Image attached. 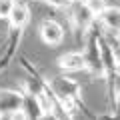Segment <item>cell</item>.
<instances>
[{"instance_id": "6da1fadb", "label": "cell", "mask_w": 120, "mask_h": 120, "mask_svg": "<svg viewBox=\"0 0 120 120\" xmlns=\"http://www.w3.org/2000/svg\"><path fill=\"white\" fill-rule=\"evenodd\" d=\"M46 82L54 100L66 114V118H74L76 110H86L84 100H82V88L76 80H72L68 76H52V78H46Z\"/></svg>"}, {"instance_id": "7a4b0ae2", "label": "cell", "mask_w": 120, "mask_h": 120, "mask_svg": "<svg viewBox=\"0 0 120 120\" xmlns=\"http://www.w3.org/2000/svg\"><path fill=\"white\" fill-rule=\"evenodd\" d=\"M100 34H102V30H100V26L96 24V20H94L92 28L86 32L84 42H82L84 70L94 78V80H100V78H102V60H100V44H98Z\"/></svg>"}, {"instance_id": "3957f363", "label": "cell", "mask_w": 120, "mask_h": 120, "mask_svg": "<svg viewBox=\"0 0 120 120\" xmlns=\"http://www.w3.org/2000/svg\"><path fill=\"white\" fill-rule=\"evenodd\" d=\"M66 10H68V22H70V28H72V36L82 46L86 32L92 28V24L96 20V14L86 6L84 0H72V4Z\"/></svg>"}, {"instance_id": "277c9868", "label": "cell", "mask_w": 120, "mask_h": 120, "mask_svg": "<svg viewBox=\"0 0 120 120\" xmlns=\"http://www.w3.org/2000/svg\"><path fill=\"white\" fill-rule=\"evenodd\" d=\"M22 92L18 90H0V118L2 120H14L24 118L20 112Z\"/></svg>"}, {"instance_id": "5b68a950", "label": "cell", "mask_w": 120, "mask_h": 120, "mask_svg": "<svg viewBox=\"0 0 120 120\" xmlns=\"http://www.w3.org/2000/svg\"><path fill=\"white\" fill-rule=\"evenodd\" d=\"M38 34H40V40L46 46H58L64 40V26L54 18H46V20L40 22Z\"/></svg>"}, {"instance_id": "8992f818", "label": "cell", "mask_w": 120, "mask_h": 120, "mask_svg": "<svg viewBox=\"0 0 120 120\" xmlns=\"http://www.w3.org/2000/svg\"><path fill=\"white\" fill-rule=\"evenodd\" d=\"M96 24L100 26V30H104V34L116 36L120 30V8L106 4L96 14Z\"/></svg>"}, {"instance_id": "52a82bcc", "label": "cell", "mask_w": 120, "mask_h": 120, "mask_svg": "<svg viewBox=\"0 0 120 120\" xmlns=\"http://www.w3.org/2000/svg\"><path fill=\"white\" fill-rule=\"evenodd\" d=\"M30 18H32L30 6L26 4L24 0H14L12 10H10V14L6 16V20H8V28L24 30L26 26L30 24Z\"/></svg>"}, {"instance_id": "ba28073f", "label": "cell", "mask_w": 120, "mask_h": 120, "mask_svg": "<svg viewBox=\"0 0 120 120\" xmlns=\"http://www.w3.org/2000/svg\"><path fill=\"white\" fill-rule=\"evenodd\" d=\"M20 112L26 120H40L44 118V110H42V104H40L38 96L24 90L22 92V102H20Z\"/></svg>"}, {"instance_id": "9c48e42d", "label": "cell", "mask_w": 120, "mask_h": 120, "mask_svg": "<svg viewBox=\"0 0 120 120\" xmlns=\"http://www.w3.org/2000/svg\"><path fill=\"white\" fill-rule=\"evenodd\" d=\"M58 66L62 72H82L84 70V58H82V52H66L58 58Z\"/></svg>"}, {"instance_id": "30bf717a", "label": "cell", "mask_w": 120, "mask_h": 120, "mask_svg": "<svg viewBox=\"0 0 120 120\" xmlns=\"http://www.w3.org/2000/svg\"><path fill=\"white\" fill-rule=\"evenodd\" d=\"M36 2H42V4L50 6V8H56V10H66L72 4V0H36Z\"/></svg>"}, {"instance_id": "8fae6325", "label": "cell", "mask_w": 120, "mask_h": 120, "mask_svg": "<svg viewBox=\"0 0 120 120\" xmlns=\"http://www.w3.org/2000/svg\"><path fill=\"white\" fill-rule=\"evenodd\" d=\"M84 2H86V6H88L94 14H98L100 10L106 6V0H84Z\"/></svg>"}, {"instance_id": "7c38bea8", "label": "cell", "mask_w": 120, "mask_h": 120, "mask_svg": "<svg viewBox=\"0 0 120 120\" xmlns=\"http://www.w3.org/2000/svg\"><path fill=\"white\" fill-rule=\"evenodd\" d=\"M12 4H14V0H0V18H6L10 14Z\"/></svg>"}]
</instances>
